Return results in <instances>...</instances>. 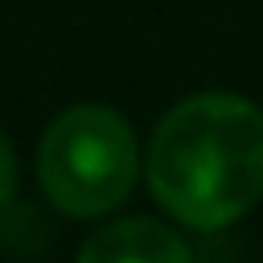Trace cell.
<instances>
[{
    "label": "cell",
    "instance_id": "cell-3",
    "mask_svg": "<svg viewBox=\"0 0 263 263\" xmlns=\"http://www.w3.org/2000/svg\"><path fill=\"white\" fill-rule=\"evenodd\" d=\"M79 259L84 263H189L193 246L158 219L132 215V219H114V224L97 228L79 246Z\"/></svg>",
    "mask_w": 263,
    "mask_h": 263
},
{
    "label": "cell",
    "instance_id": "cell-2",
    "mask_svg": "<svg viewBox=\"0 0 263 263\" xmlns=\"http://www.w3.org/2000/svg\"><path fill=\"white\" fill-rule=\"evenodd\" d=\"M136 132L105 105H75L40 141V189L57 211L97 219L123 206L136 184Z\"/></svg>",
    "mask_w": 263,
    "mask_h": 263
},
{
    "label": "cell",
    "instance_id": "cell-1",
    "mask_svg": "<svg viewBox=\"0 0 263 263\" xmlns=\"http://www.w3.org/2000/svg\"><path fill=\"white\" fill-rule=\"evenodd\" d=\"M149 193L171 219L219 233L263 197V110L202 92L162 114L149 141Z\"/></svg>",
    "mask_w": 263,
    "mask_h": 263
},
{
    "label": "cell",
    "instance_id": "cell-4",
    "mask_svg": "<svg viewBox=\"0 0 263 263\" xmlns=\"http://www.w3.org/2000/svg\"><path fill=\"white\" fill-rule=\"evenodd\" d=\"M13 193H18V158H13V145L0 132V211L13 206Z\"/></svg>",
    "mask_w": 263,
    "mask_h": 263
}]
</instances>
